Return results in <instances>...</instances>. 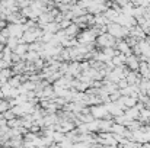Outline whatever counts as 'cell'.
Returning a JSON list of instances; mask_svg holds the SVG:
<instances>
[{
	"label": "cell",
	"mask_w": 150,
	"mask_h": 148,
	"mask_svg": "<svg viewBox=\"0 0 150 148\" xmlns=\"http://www.w3.org/2000/svg\"><path fill=\"white\" fill-rule=\"evenodd\" d=\"M28 49H29V47H26V45H22V44H21V45H18V47H16L15 54H16L18 57H19V55H22V54H25V55H26V51H28Z\"/></svg>",
	"instance_id": "1"
},
{
	"label": "cell",
	"mask_w": 150,
	"mask_h": 148,
	"mask_svg": "<svg viewBox=\"0 0 150 148\" xmlns=\"http://www.w3.org/2000/svg\"><path fill=\"white\" fill-rule=\"evenodd\" d=\"M7 109H9V103H7V102H0V112H1V110L4 112V110H7Z\"/></svg>",
	"instance_id": "2"
}]
</instances>
